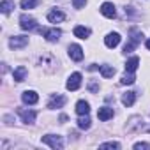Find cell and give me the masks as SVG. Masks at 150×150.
Masks as SVG:
<instances>
[{"mask_svg":"<svg viewBox=\"0 0 150 150\" xmlns=\"http://www.w3.org/2000/svg\"><path fill=\"white\" fill-rule=\"evenodd\" d=\"M44 145H48V146H51V148H55V150H60V148H64V139H62V136H55V134H46V136H42V139H41Z\"/></svg>","mask_w":150,"mask_h":150,"instance_id":"cell-1","label":"cell"},{"mask_svg":"<svg viewBox=\"0 0 150 150\" xmlns=\"http://www.w3.org/2000/svg\"><path fill=\"white\" fill-rule=\"evenodd\" d=\"M41 34L44 35V39L48 42H57L60 39V35H62L60 28H41Z\"/></svg>","mask_w":150,"mask_h":150,"instance_id":"cell-2","label":"cell"},{"mask_svg":"<svg viewBox=\"0 0 150 150\" xmlns=\"http://www.w3.org/2000/svg\"><path fill=\"white\" fill-rule=\"evenodd\" d=\"M20 27L23 30H34V28H37V21H35V18H32L28 14H21L20 16Z\"/></svg>","mask_w":150,"mask_h":150,"instance_id":"cell-3","label":"cell"},{"mask_svg":"<svg viewBox=\"0 0 150 150\" xmlns=\"http://www.w3.org/2000/svg\"><path fill=\"white\" fill-rule=\"evenodd\" d=\"M80 85H81V74L80 72H72L69 76V80H67V83H65L67 90H78Z\"/></svg>","mask_w":150,"mask_h":150,"instance_id":"cell-4","label":"cell"},{"mask_svg":"<svg viewBox=\"0 0 150 150\" xmlns=\"http://www.w3.org/2000/svg\"><path fill=\"white\" fill-rule=\"evenodd\" d=\"M27 44H28V37H27V35H14V37H11V41H9V46H11L13 50L25 48Z\"/></svg>","mask_w":150,"mask_h":150,"instance_id":"cell-5","label":"cell"},{"mask_svg":"<svg viewBox=\"0 0 150 150\" xmlns=\"http://www.w3.org/2000/svg\"><path fill=\"white\" fill-rule=\"evenodd\" d=\"M69 57L74 60V62H80L83 58V48L80 44H71L69 46Z\"/></svg>","mask_w":150,"mask_h":150,"instance_id":"cell-6","label":"cell"},{"mask_svg":"<svg viewBox=\"0 0 150 150\" xmlns=\"http://www.w3.org/2000/svg\"><path fill=\"white\" fill-rule=\"evenodd\" d=\"M120 34H117V32H110L106 37H104V44L108 46V48H117L118 44H120Z\"/></svg>","mask_w":150,"mask_h":150,"instance_id":"cell-7","label":"cell"},{"mask_svg":"<svg viewBox=\"0 0 150 150\" xmlns=\"http://www.w3.org/2000/svg\"><path fill=\"white\" fill-rule=\"evenodd\" d=\"M101 14H103V16H106V18H110V20H113V18L117 16L115 6H113L111 2H104V4L101 6Z\"/></svg>","mask_w":150,"mask_h":150,"instance_id":"cell-8","label":"cell"},{"mask_svg":"<svg viewBox=\"0 0 150 150\" xmlns=\"http://www.w3.org/2000/svg\"><path fill=\"white\" fill-rule=\"evenodd\" d=\"M18 115L23 118V122H25V124H34V122H35V117H37V113H35V111H32V110H28V111H27V110H23V108H21V110H18Z\"/></svg>","mask_w":150,"mask_h":150,"instance_id":"cell-9","label":"cell"},{"mask_svg":"<svg viewBox=\"0 0 150 150\" xmlns=\"http://www.w3.org/2000/svg\"><path fill=\"white\" fill-rule=\"evenodd\" d=\"M21 99H23L25 104H35V103L39 101V96H37V92H34V90H25V92L21 94Z\"/></svg>","mask_w":150,"mask_h":150,"instance_id":"cell-10","label":"cell"},{"mask_svg":"<svg viewBox=\"0 0 150 150\" xmlns=\"http://www.w3.org/2000/svg\"><path fill=\"white\" fill-rule=\"evenodd\" d=\"M113 115H115V111H113L111 108H108V106H103V108H99V111H97V117H99V120H103V122L113 118Z\"/></svg>","mask_w":150,"mask_h":150,"instance_id":"cell-11","label":"cell"},{"mask_svg":"<svg viewBox=\"0 0 150 150\" xmlns=\"http://www.w3.org/2000/svg\"><path fill=\"white\" fill-rule=\"evenodd\" d=\"M65 20V14L62 13V11H51V13H48V21L50 23H62Z\"/></svg>","mask_w":150,"mask_h":150,"instance_id":"cell-12","label":"cell"},{"mask_svg":"<svg viewBox=\"0 0 150 150\" xmlns=\"http://www.w3.org/2000/svg\"><path fill=\"white\" fill-rule=\"evenodd\" d=\"M65 104V97L64 96H53L48 103V108L50 110H55V108H62Z\"/></svg>","mask_w":150,"mask_h":150,"instance_id":"cell-13","label":"cell"},{"mask_svg":"<svg viewBox=\"0 0 150 150\" xmlns=\"http://www.w3.org/2000/svg\"><path fill=\"white\" fill-rule=\"evenodd\" d=\"M74 35L76 37H80V39H87V37H90V28H87V27H81V25H78V27H74Z\"/></svg>","mask_w":150,"mask_h":150,"instance_id":"cell-14","label":"cell"},{"mask_svg":"<svg viewBox=\"0 0 150 150\" xmlns=\"http://www.w3.org/2000/svg\"><path fill=\"white\" fill-rule=\"evenodd\" d=\"M76 113L78 115H88L90 113V104L87 101H78L76 103Z\"/></svg>","mask_w":150,"mask_h":150,"instance_id":"cell-15","label":"cell"},{"mask_svg":"<svg viewBox=\"0 0 150 150\" xmlns=\"http://www.w3.org/2000/svg\"><path fill=\"white\" fill-rule=\"evenodd\" d=\"M25 76H27V67H23V65L16 67V69H14V72H13L14 81H23V80H25Z\"/></svg>","mask_w":150,"mask_h":150,"instance_id":"cell-16","label":"cell"},{"mask_svg":"<svg viewBox=\"0 0 150 150\" xmlns=\"http://www.w3.org/2000/svg\"><path fill=\"white\" fill-rule=\"evenodd\" d=\"M138 65H139V58H138V57H131V58L125 62V71H127V72H134V71L138 69Z\"/></svg>","mask_w":150,"mask_h":150,"instance_id":"cell-17","label":"cell"},{"mask_svg":"<svg viewBox=\"0 0 150 150\" xmlns=\"http://www.w3.org/2000/svg\"><path fill=\"white\" fill-rule=\"evenodd\" d=\"M134 101H136V92H125L124 96H122V103H124V106H132L134 104Z\"/></svg>","mask_w":150,"mask_h":150,"instance_id":"cell-18","label":"cell"},{"mask_svg":"<svg viewBox=\"0 0 150 150\" xmlns=\"http://www.w3.org/2000/svg\"><path fill=\"white\" fill-rule=\"evenodd\" d=\"M99 71L103 74V78H113V74H115V67L111 65H99Z\"/></svg>","mask_w":150,"mask_h":150,"instance_id":"cell-19","label":"cell"},{"mask_svg":"<svg viewBox=\"0 0 150 150\" xmlns=\"http://www.w3.org/2000/svg\"><path fill=\"white\" fill-rule=\"evenodd\" d=\"M134 81H136L134 72H127V71H125V74H124L122 80H120V83H122V85H132Z\"/></svg>","mask_w":150,"mask_h":150,"instance_id":"cell-20","label":"cell"},{"mask_svg":"<svg viewBox=\"0 0 150 150\" xmlns=\"http://www.w3.org/2000/svg\"><path fill=\"white\" fill-rule=\"evenodd\" d=\"M78 127L80 129H90V118H88V115H80V118H78Z\"/></svg>","mask_w":150,"mask_h":150,"instance_id":"cell-21","label":"cell"},{"mask_svg":"<svg viewBox=\"0 0 150 150\" xmlns=\"http://www.w3.org/2000/svg\"><path fill=\"white\" fill-rule=\"evenodd\" d=\"M0 9H2L4 14H9V13L14 9V2H13V0H2V6H0Z\"/></svg>","mask_w":150,"mask_h":150,"instance_id":"cell-22","label":"cell"},{"mask_svg":"<svg viewBox=\"0 0 150 150\" xmlns=\"http://www.w3.org/2000/svg\"><path fill=\"white\" fill-rule=\"evenodd\" d=\"M41 0H21V9H34L35 6H39Z\"/></svg>","mask_w":150,"mask_h":150,"instance_id":"cell-23","label":"cell"},{"mask_svg":"<svg viewBox=\"0 0 150 150\" xmlns=\"http://www.w3.org/2000/svg\"><path fill=\"white\" fill-rule=\"evenodd\" d=\"M99 148H120V143H117V141H108V143H101L99 145Z\"/></svg>","mask_w":150,"mask_h":150,"instance_id":"cell-24","label":"cell"},{"mask_svg":"<svg viewBox=\"0 0 150 150\" xmlns=\"http://www.w3.org/2000/svg\"><path fill=\"white\" fill-rule=\"evenodd\" d=\"M85 4H87V0H72L74 9H81V7H85Z\"/></svg>","mask_w":150,"mask_h":150,"instance_id":"cell-25","label":"cell"},{"mask_svg":"<svg viewBox=\"0 0 150 150\" xmlns=\"http://www.w3.org/2000/svg\"><path fill=\"white\" fill-rule=\"evenodd\" d=\"M134 148H136V150H139V148H150V145H148V143L139 141V143H134Z\"/></svg>","mask_w":150,"mask_h":150,"instance_id":"cell-26","label":"cell"},{"mask_svg":"<svg viewBox=\"0 0 150 150\" xmlns=\"http://www.w3.org/2000/svg\"><path fill=\"white\" fill-rule=\"evenodd\" d=\"M90 90L96 92V90H97V85H96V83H90Z\"/></svg>","mask_w":150,"mask_h":150,"instance_id":"cell-27","label":"cell"},{"mask_svg":"<svg viewBox=\"0 0 150 150\" xmlns=\"http://www.w3.org/2000/svg\"><path fill=\"white\" fill-rule=\"evenodd\" d=\"M145 46H146V50L150 51V39H146V42H145Z\"/></svg>","mask_w":150,"mask_h":150,"instance_id":"cell-28","label":"cell"}]
</instances>
